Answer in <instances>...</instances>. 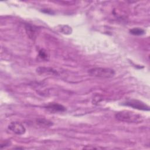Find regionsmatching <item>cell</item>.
I'll return each mask as SVG.
<instances>
[{"instance_id": "1", "label": "cell", "mask_w": 150, "mask_h": 150, "mask_svg": "<svg viewBox=\"0 0 150 150\" xmlns=\"http://www.w3.org/2000/svg\"><path fill=\"white\" fill-rule=\"evenodd\" d=\"M115 117L118 121L129 123H139L144 120L141 114L129 110L118 111L115 114Z\"/></svg>"}, {"instance_id": "2", "label": "cell", "mask_w": 150, "mask_h": 150, "mask_svg": "<svg viewBox=\"0 0 150 150\" xmlns=\"http://www.w3.org/2000/svg\"><path fill=\"white\" fill-rule=\"evenodd\" d=\"M88 73L92 76L101 78H110L113 77L115 74L113 69L105 67L92 68L88 70Z\"/></svg>"}, {"instance_id": "3", "label": "cell", "mask_w": 150, "mask_h": 150, "mask_svg": "<svg viewBox=\"0 0 150 150\" xmlns=\"http://www.w3.org/2000/svg\"><path fill=\"white\" fill-rule=\"evenodd\" d=\"M122 104L126 106L131 107V108L137 109L139 110L149 111V107L148 105H146L145 103H143L142 101H141L139 100H135V99L127 100Z\"/></svg>"}, {"instance_id": "4", "label": "cell", "mask_w": 150, "mask_h": 150, "mask_svg": "<svg viewBox=\"0 0 150 150\" xmlns=\"http://www.w3.org/2000/svg\"><path fill=\"white\" fill-rule=\"evenodd\" d=\"M8 129L16 135H22L26 132L23 125L18 121L11 122L8 125Z\"/></svg>"}, {"instance_id": "5", "label": "cell", "mask_w": 150, "mask_h": 150, "mask_svg": "<svg viewBox=\"0 0 150 150\" xmlns=\"http://www.w3.org/2000/svg\"><path fill=\"white\" fill-rule=\"evenodd\" d=\"M46 108L49 111L53 112H63L66 110V108L63 105L57 103L49 104L46 107Z\"/></svg>"}, {"instance_id": "6", "label": "cell", "mask_w": 150, "mask_h": 150, "mask_svg": "<svg viewBox=\"0 0 150 150\" xmlns=\"http://www.w3.org/2000/svg\"><path fill=\"white\" fill-rule=\"evenodd\" d=\"M36 72L39 74H58L57 71L51 67H39L36 69Z\"/></svg>"}, {"instance_id": "7", "label": "cell", "mask_w": 150, "mask_h": 150, "mask_svg": "<svg viewBox=\"0 0 150 150\" xmlns=\"http://www.w3.org/2000/svg\"><path fill=\"white\" fill-rule=\"evenodd\" d=\"M34 26L31 25L30 24H26L25 25V30L28 36L30 39H34L36 37L37 33V29H36Z\"/></svg>"}, {"instance_id": "8", "label": "cell", "mask_w": 150, "mask_h": 150, "mask_svg": "<svg viewBox=\"0 0 150 150\" xmlns=\"http://www.w3.org/2000/svg\"><path fill=\"white\" fill-rule=\"evenodd\" d=\"M129 32L132 35H136V36H139V35H144L145 33V30L142 28H132V29H130Z\"/></svg>"}, {"instance_id": "9", "label": "cell", "mask_w": 150, "mask_h": 150, "mask_svg": "<svg viewBox=\"0 0 150 150\" xmlns=\"http://www.w3.org/2000/svg\"><path fill=\"white\" fill-rule=\"evenodd\" d=\"M39 57L44 60H47L49 59V54L48 52L44 49H42L39 51Z\"/></svg>"}, {"instance_id": "10", "label": "cell", "mask_w": 150, "mask_h": 150, "mask_svg": "<svg viewBox=\"0 0 150 150\" xmlns=\"http://www.w3.org/2000/svg\"><path fill=\"white\" fill-rule=\"evenodd\" d=\"M36 121L39 125H40V126H43V127H49V126H51L53 125V123L51 121H49L43 119V118L38 119Z\"/></svg>"}]
</instances>
